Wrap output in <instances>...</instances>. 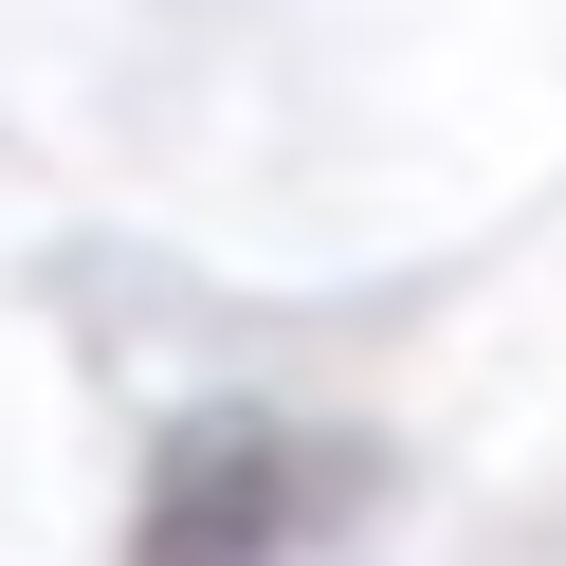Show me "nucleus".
<instances>
[{
  "mask_svg": "<svg viewBox=\"0 0 566 566\" xmlns=\"http://www.w3.org/2000/svg\"><path fill=\"white\" fill-rule=\"evenodd\" d=\"M293 512H311V457L274 439V420L220 402V420H184V439H165L128 566H274V548H293Z\"/></svg>",
  "mask_w": 566,
  "mask_h": 566,
  "instance_id": "1",
  "label": "nucleus"
}]
</instances>
